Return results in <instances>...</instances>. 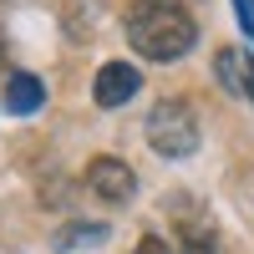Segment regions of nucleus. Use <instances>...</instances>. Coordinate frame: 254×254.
Masks as SVG:
<instances>
[{
    "label": "nucleus",
    "instance_id": "obj_8",
    "mask_svg": "<svg viewBox=\"0 0 254 254\" xmlns=\"http://www.w3.org/2000/svg\"><path fill=\"white\" fill-rule=\"evenodd\" d=\"M234 15H239V26H244V36L254 41V0H234Z\"/></svg>",
    "mask_w": 254,
    "mask_h": 254
},
{
    "label": "nucleus",
    "instance_id": "obj_2",
    "mask_svg": "<svg viewBox=\"0 0 254 254\" xmlns=\"http://www.w3.org/2000/svg\"><path fill=\"white\" fill-rule=\"evenodd\" d=\"M147 142H153V153H163V158H193L198 153V117H193V107H188L183 97L158 102V107L147 112Z\"/></svg>",
    "mask_w": 254,
    "mask_h": 254
},
{
    "label": "nucleus",
    "instance_id": "obj_9",
    "mask_svg": "<svg viewBox=\"0 0 254 254\" xmlns=\"http://www.w3.org/2000/svg\"><path fill=\"white\" fill-rule=\"evenodd\" d=\"M132 254H173V249H168V244H163L158 234H147V239H142V244H137Z\"/></svg>",
    "mask_w": 254,
    "mask_h": 254
},
{
    "label": "nucleus",
    "instance_id": "obj_11",
    "mask_svg": "<svg viewBox=\"0 0 254 254\" xmlns=\"http://www.w3.org/2000/svg\"><path fill=\"white\" fill-rule=\"evenodd\" d=\"M0 66H5V46H0Z\"/></svg>",
    "mask_w": 254,
    "mask_h": 254
},
{
    "label": "nucleus",
    "instance_id": "obj_6",
    "mask_svg": "<svg viewBox=\"0 0 254 254\" xmlns=\"http://www.w3.org/2000/svg\"><path fill=\"white\" fill-rule=\"evenodd\" d=\"M41 102H46V87L31 76V71H10V81H5V112H36Z\"/></svg>",
    "mask_w": 254,
    "mask_h": 254
},
{
    "label": "nucleus",
    "instance_id": "obj_3",
    "mask_svg": "<svg viewBox=\"0 0 254 254\" xmlns=\"http://www.w3.org/2000/svg\"><path fill=\"white\" fill-rule=\"evenodd\" d=\"M87 183H92V193L107 198V203H127L137 193V173L122 158H92L87 163Z\"/></svg>",
    "mask_w": 254,
    "mask_h": 254
},
{
    "label": "nucleus",
    "instance_id": "obj_10",
    "mask_svg": "<svg viewBox=\"0 0 254 254\" xmlns=\"http://www.w3.org/2000/svg\"><path fill=\"white\" fill-rule=\"evenodd\" d=\"M158 5H178V10H188V5H198V0H158Z\"/></svg>",
    "mask_w": 254,
    "mask_h": 254
},
{
    "label": "nucleus",
    "instance_id": "obj_5",
    "mask_svg": "<svg viewBox=\"0 0 254 254\" xmlns=\"http://www.w3.org/2000/svg\"><path fill=\"white\" fill-rule=\"evenodd\" d=\"M214 71H219V81H224V92L244 97L249 107H254V56H249V51L224 46V51L214 56Z\"/></svg>",
    "mask_w": 254,
    "mask_h": 254
},
{
    "label": "nucleus",
    "instance_id": "obj_7",
    "mask_svg": "<svg viewBox=\"0 0 254 254\" xmlns=\"http://www.w3.org/2000/svg\"><path fill=\"white\" fill-rule=\"evenodd\" d=\"M183 244H188V254H214V229H208V224H188Z\"/></svg>",
    "mask_w": 254,
    "mask_h": 254
},
{
    "label": "nucleus",
    "instance_id": "obj_4",
    "mask_svg": "<svg viewBox=\"0 0 254 254\" xmlns=\"http://www.w3.org/2000/svg\"><path fill=\"white\" fill-rule=\"evenodd\" d=\"M137 87H142V71H137V66H127V61H107V66L97 71L92 97H97V107H122L127 97H137Z\"/></svg>",
    "mask_w": 254,
    "mask_h": 254
},
{
    "label": "nucleus",
    "instance_id": "obj_1",
    "mask_svg": "<svg viewBox=\"0 0 254 254\" xmlns=\"http://www.w3.org/2000/svg\"><path fill=\"white\" fill-rule=\"evenodd\" d=\"M127 41H132V51H142L147 61H178V56L193 51L198 26H193V15L178 10V5L137 0V5L127 10Z\"/></svg>",
    "mask_w": 254,
    "mask_h": 254
}]
</instances>
